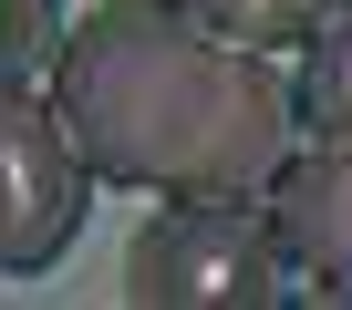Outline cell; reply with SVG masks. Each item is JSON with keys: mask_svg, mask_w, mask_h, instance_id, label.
I'll return each instance as SVG.
<instances>
[{"mask_svg": "<svg viewBox=\"0 0 352 310\" xmlns=\"http://www.w3.org/2000/svg\"><path fill=\"white\" fill-rule=\"evenodd\" d=\"M42 83L94 187H135V197H259L300 145L290 73L249 42L197 32L166 0L83 11Z\"/></svg>", "mask_w": 352, "mask_h": 310, "instance_id": "6da1fadb", "label": "cell"}, {"mask_svg": "<svg viewBox=\"0 0 352 310\" xmlns=\"http://www.w3.org/2000/svg\"><path fill=\"white\" fill-rule=\"evenodd\" d=\"M300 279L259 197H166L124 248L135 310H280Z\"/></svg>", "mask_w": 352, "mask_h": 310, "instance_id": "7a4b0ae2", "label": "cell"}, {"mask_svg": "<svg viewBox=\"0 0 352 310\" xmlns=\"http://www.w3.org/2000/svg\"><path fill=\"white\" fill-rule=\"evenodd\" d=\"M94 207V166L73 155L52 93L0 83V279H42Z\"/></svg>", "mask_w": 352, "mask_h": 310, "instance_id": "3957f363", "label": "cell"}, {"mask_svg": "<svg viewBox=\"0 0 352 310\" xmlns=\"http://www.w3.org/2000/svg\"><path fill=\"white\" fill-rule=\"evenodd\" d=\"M259 207H270V228H280L290 279H300L311 300L352 310V145H331V134L290 145L280 176L259 187Z\"/></svg>", "mask_w": 352, "mask_h": 310, "instance_id": "277c9868", "label": "cell"}, {"mask_svg": "<svg viewBox=\"0 0 352 310\" xmlns=\"http://www.w3.org/2000/svg\"><path fill=\"white\" fill-rule=\"evenodd\" d=\"M290 114H300V134H331V145H352V0H342L331 21H311V32H300Z\"/></svg>", "mask_w": 352, "mask_h": 310, "instance_id": "5b68a950", "label": "cell"}, {"mask_svg": "<svg viewBox=\"0 0 352 310\" xmlns=\"http://www.w3.org/2000/svg\"><path fill=\"white\" fill-rule=\"evenodd\" d=\"M166 11H187L197 32L249 42V52H290L311 21H331V11H342V0H166Z\"/></svg>", "mask_w": 352, "mask_h": 310, "instance_id": "8992f818", "label": "cell"}, {"mask_svg": "<svg viewBox=\"0 0 352 310\" xmlns=\"http://www.w3.org/2000/svg\"><path fill=\"white\" fill-rule=\"evenodd\" d=\"M63 52V0H0V83H42Z\"/></svg>", "mask_w": 352, "mask_h": 310, "instance_id": "52a82bcc", "label": "cell"}]
</instances>
